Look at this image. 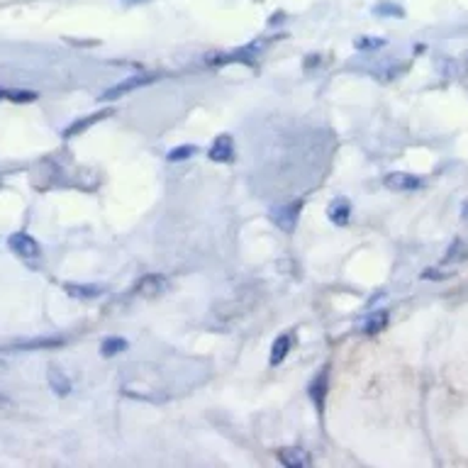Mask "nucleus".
<instances>
[{
    "label": "nucleus",
    "mask_w": 468,
    "mask_h": 468,
    "mask_svg": "<svg viewBox=\"0 0 468 468\" xmlns=\"http://www.w3.org/2000/svg\"><path fill=\"white\" fill-rule=\"evenodd\" d=\"M8 246H10V249H13L18 256H22V258H37V256L42 254L40 244H37V241L32 239L30 234H25V232L10 234V236H8Z\"/></svg>",
    "instance_id": "20e7f679"
},
{
    "label": "nucleus",
    "mask_w": 468,
    "mask_h": 468,
    "mask_svg": "<svg viewBox=\"0 0 468 468\" xmlns=\"http://www.w3.org/2000/svg\"><path fill=\"white\" fill-rule=\"evenodd\" d=\"M166 290H169V280L161 273H147L135 285V293L142 295V298H156V295H164Z\"/></svg>",
    "instance_id": "f03ea898"
},
{
    "label": "nucleus",
    "mask_w": 468,
    "mask_h": 468,
    "mask_svg": "<svg viewBox=\"0 0 468 468\" xmlns=\"http://www.w3.org/2000/svg\"><path fill=\"white\" fill-rule=\"evenodd\" d=\"M319 64V57L315 54V57H307V62H305V69H310V66H317Z\"/></svg>",
    "instance_id": "b1692460"
},
{
    "label": "nucleus",
    "mask_w": 468,
    "mask_h": 468,
    "mask_svg": "<svg viewBox=\"0 0 468 468\" xmlns=\"http://www.w3.org/2000/svg\"><path fill=\"white\" fill-rule=\"evenodd\" d=\"M468 256V244L464 239H456L454 244L449 246V251H447V258L444 261H464V258Z\"/></svg>",
    "instance_id": "6ab92c4d"
},
{
    "label": "nucleus",
    "mask_w": 468,
    "mask_h": 468,
    "mask_svg": "<svg viewBox=\"0 0 468 468\" xmlns=\"http://www.w3.org/2000/svg\"><path fill=\"white\" fill-rule=\"evenodd\" d=\"M47 381H49V388L54 390V395H59V398H66V395L71 393V388H74L69 376H66L59 366H54V363L47 366Z\"/></svg>",
    "instance_id": "1a4fd4ad"
},
{
    "label": "nucleus",
    "mask_w": 468,
    "mask_h": 468,
    "mask_svg": "<svg viewBox=\"0 0 468 468\" xmlns=\"http://www.w3.org/2000/svg\"><path fill=\"white\" fill-rule=\"evenodd\" d=\"M373 13L383 15V18H405V10L400 8L398 3H390V0H383V3H378L376 8H373Z\"/></svg>",
    "instance_id": "f3484780"
},
{
    "label": "nucleus",
    "mask_w": 468,
    "mask_h": 468,
    "mask_svg": "<svg viewBox=\"0 0 468 468\" xmlns=\"http://www.w3.org/2000/svg\"><path fill=\"white\" fill-rule=\"evenodd\" d=\"M276 456L285 468H307V466H312V456L307 454L305 449H298V447H285V449H280Z\"/></svg>",
    "instance_id": "6e6552de"
},
{
    "label": "nucleus",
    "mask_w": 468,
    "mask_h": 468,
    "mask_svg": "<svg viewBox=\"0 0 468 468\" xmlns=\"http://www.w3.org/2000/svg\"><path fill=\"white\" fill-rule=\"evenodd\" d=\"M115 110L113 108H105V110H98V113H91V115H86V118H81V120H76V122H71L69 127L64 130V139H71V137H79V135H84V132L88 130V127H93L96 122H101V120H105V118H110Z\"/></svg>",
    "instance_id": "423d86ee"
},
{
    "label": "nucleus",
    "mask_w": 468,
    "mask_h": 468,
    "mask_svg": "<svg viewBox=\"0 0 468 468\" xmlns=\"http://www.w3.org/2000/svg\"><path fill=\"white\" fill-rule=\"evenodd\" d=\"M195 154H198V147L183 144V147H173V149L166 154V159H169L171 164H176V161H186V159L195 156Z\"/></svg>",
    "instance_id": "a211bd4d"
},
{
    "label": "nucleus",
    "mask_w": 468,
    "mask_h": 468,
    "mask_svg": "<svg viewBox=\"0 0 468 468\" xmlns=\"http://www.w3.org/2000/svg\"><path fill=\"white\" fill-rule=\"evenodd\" d=\"M300 210H302V202H288V205L283 207H276V210L271 212V219L278 224V229H283V232H293L295 224H298V217H300Z\"/></svg>",
    "instance_id": "7ed1b4c3"
},
{
    "label": "nucleus",
    "mask_w": 468,
    "mask_h": 468,
    "mask_svg": "<svg viewBox=\"0 0 468 468\" xmlns=\"http://www.w3.org/2000/svg\"><path fill=\"white\" fill-rule=\"evenodd\" d=\"M385 44V40L381 37H359L356 40V49H381Z\"/></svg>",
    "instance_id": "412c9836"
},
{
    "label": "nucleus",
    "mask_w": 468,
    "mask_h": 468,
    "mask_svg": "<svg viewBox=\"0 0 468 468\" xmlns=\"http://www.w3.org/2000/svg\"><path fill=\"white\" fill-rule=\"evenodd\" d=\"M64 290L71 298H81V300H96L103 295V288H98V285H84V283H64Z\"/></svg>",
    "instance_id": "f8f14e48"
},
{
    "label": "nucleus",
    "mask_w": 468,
    "mask_h": 468,
    "mask_svg": "<svg viewBox=\"0 0 468 468\" xmlns=\"http://www.w3.org/2000/svg\"><path fill=\"white\" fill-rule=\"evenodd\" d=\"M329 219H332L334 224H339V227L349 224V219H351V205H349L346 200L334 202V205L329 207Z\"/></svg>",
    "instance_id": "2eb2a0df"
},
{
    "label": "nucleus",
    "mask_w": 468,
    "mask_h": 468,
    "mask_svg": "<svg viewBox=\"0 0 468 468\" xmlns=\"http://www.w3.org/2000/svg\"><path fill=\"white\" fill-rule=\"evenodd\" d=\"M10 405H13V400H10L8 395H3V393H0V410H8Z\"/></svg>",
    "instance_id": "5701e85b"
},
{
    "label": "nucleus",
    "mask_w": 468,
    "mask_h": 468,
    "mask_svg": "<svg viewBox=\"0 0 468 468\" xmlns=\"http://www.w3.org/2000/svg\"><path fill=\"white\" fill-rule=\"evenodd\" d=\"M127 339H122V337H108L105 341L101 344V351H103V356L105 359H113V356H118V354H122V351H127Z\"/></svg>",
    "instance_id": "dca6fc26"
},
{
    "label": "nucleus",
    "mask_w": 468,
    "mask_h": 468,
    "mask_svg": "<svg viewBox=\"0 0 468 468\" xmlns=\"http://www.w3.org/2000/svg\"><path fill=\"white\" fill-rule=\"evenodd\" d=\"M0 101H8V91L5 88H0Z\"/></svg>",
    "instance_id": "393cba45"
},
{
    "label": "nucleus",
    "mask_w": 468,
    "mask_h": 468,
    "mask_svg": "<svg viewBox=\"0 0 468 468\" xmlns=\"http://www.w3.org/2000/svg\"><path fill=\"white\" fill-rule=\"evenodd\" d=\"M66 339H59V337H49V339H27V341H18L13 344L10 349L13 351H40V349H59L64 346Z\"/></svg>",
    "instance_id": "9d476101"
},
{
    "label": "nucleus",
    "mask_w": 468,
    "mask_h": 468,
    "mask_svg": "<svg viewBox=\"0 0 468 468\" xmlns=\"http://www.w3.org/2000/svg\"><path fill=\"white\" fill-rule=\"evenodd\" d=\"M451 278V273L442 271V268H425L422 271V280H447Z\"/></svg>",
    "instance_id": "4be33fe9"
},
{
    "label": "nucleus",
    "mask_w": 468,
    "mask_h": 468,
    "mask_svg": "<svg viewBox=\"0 0 468 468\" xmlns=\"http://www.w3.org/2000/svg\"><path fill=\"white\" fill-rule=\"evenodd\" d=\"M37 98L40 96L35 91H8V101L13 103H35Z\"/></svg>",
    "instance_id": "aec40b11"
},
{
    "label": "nucleus",
    "mask_w": 468,
    "mask_h": 468,
    "mask_svg": "<svg viewBox=\"0 0 468 468\" xmlns=\"http://www.w3.org/2000/svg\"><path fill=\"white\" fill-rule=\"evenodd\" d=\"M290 349H293V334H280L271 346V359H268L271 366H280L285 361V356L290 354Z\"/></svg>",
    "instance_id": "9b49d317"
},
{
    "label": "nucleus",
    "mask_w": 468,
    "mask_h": 468,
    "mask_svg": "<svg viewBox=\"0 0 468 468\" xmlns=\"http://www.w3.org/2000/svg\"><path fill=\"white\" fill-rule=\"evenodd\" d=\"M154 81H159V76H156V74L130 76V79H125V81H120V84H115L113 88H108V91L101 96V101H103V103H113V101H118V98L127 96V93H132V91H139V88H144V86L154 84Z\"/></svg>",
    "instance_id": "f257e3e1"
},
{
    "label": "nucleus",
    "mask_w": 468,
    "mask_h": 468,
    "mask_svg": "<svg viewBox=\"0 0 468 468\" xmlns=\"http://www.w3.org/2000/svg\"><path fill=\"white\" fill-rule=\"evenodd\" d=\"M125 3H144V0H125Z\"/></svg>",
    "instance_id": "a878e982"
},
{
    "label": "nucleus",
    "mask_w": 468,
    "mask_h": 468,
    "mask_svg": "<svg viewBox=\"0 0 468 468\" xmlns=\"http://www.w3.org/2000/svg\"><path fill=\"white\" fill-rule=\"evenodd\" d=\"M207 159L215 164H229L234 161V144H232V137L229 135H219L217 139L212 142L210 152H207Z\"/></svg>",
    "instance_id": "0eeeda50"
},
{
    "label": "nucleus",
    "mask_w": 468,
    "mask_h": 468,
    "mask_svg": "<svg viewBox=\"0 0 468 468\" xmlns=\"http://www.w3.org/2000/svg\"><path fill=\"white\" fill-rule=\"evenodd\" d=\"M310 398L317 405V410H324V398H327V368H322V373L310 383Z\"/></svg>",
    "instance_id": "4468645a"
},
{
    "label": "nucleus",
    "mask_w": 468,
    "mask_h": 468,
    "mask_svg": "<svg viewBox=\"0 0 468 468\" xmlns=\"http://www.w3.org/2000/svg\"><path fill=\"white\" fill-rule=\"evenodd\" d=\"M388 322H390V312L388 310L371 312V317L363 322V334H366V337H373V334L383 332V329L388 327Z\"/></svg>",
    "instance_id": "ddd939ff"
},
{
    "label": "nucleus",
    "mask_w": 468,
    "mask_h": 468,
    "mask_svg": "<svg viewBox=\"0 0 468 468\" xmlns=\"http://www.w3.org/2000/svg\"><path fill=\"white\" fill-rule=\"evenodd\" d=\"M383 183H385V188L403 190V193L422 188V178H417V176H412V173H405V171H393V173H388L383 178Z\"/></svg>",
    "instance_id": "39448f33"
}]
</instances>
